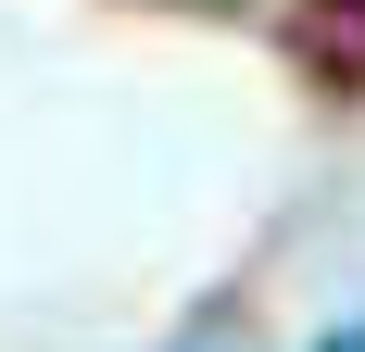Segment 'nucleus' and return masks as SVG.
<instances>
[{"label":"nucleus","mask_w":365,"mask_h":352,"mask_svg":"<svg viewBox=\"0 0 365 352\" xmlns=\"http://www.w3.org/2000/svg\"><path fill=\"white\" fill-rule=\"evenodd\" d=\"M328 352H365V315H353V327H340V340H328Z\"/></svg>","instance_id":"nucleus-2"},{"label":"nucleus","mask_w":365,"mask_h":352,"mask_svg":"<svg viewBox=\"0 0 365 352\" xmlns=\"http://www.w3.org/2000/svg\"><path fill=\"white\" fill-rule=\"evenodd\" d=\"M290 51L328 76V88H365V0H302V13H290Z\"/></svg>","instance_id":"nucleus-1"}]
</instances>
